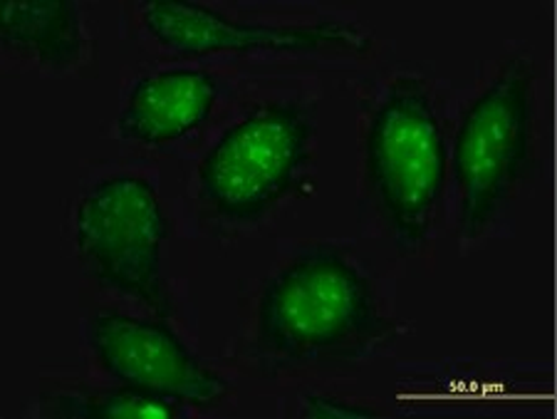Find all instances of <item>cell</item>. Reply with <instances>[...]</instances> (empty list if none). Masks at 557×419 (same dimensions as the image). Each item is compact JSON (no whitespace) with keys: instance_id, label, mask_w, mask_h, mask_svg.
<instances>
[{"instance_id":"obj_2","label":"cell","mask_w":557,"mask_h":419,"mask_svg":"<svg viewBox=\"0 0 557 419\" xmlns=\"http://www.w3.org/2000/svg\"><path fill=\"white\" fill-rule=\"evenodd\" d=\"M367 174L392 226L411 241L424 238L442 207L446 141L421 79L399 77L386 93L367 135Z\"/></svg>"},{"instance_id":"obj_7","label":"cell","mask_w":557,"mask_h":419,"mask_svg":"<svg viewBox=\"0 0 557 419\" xmlns=\"http://www.w3.org/2000/svg\"><path fill=\"white\" fill-rule=\"evenodd\" d=\"M87 337L95 360L120 385L194 407H213L228 395L226 382L164 325L104 310L89 320Z\"/></svg>"},{"instance_id":"obj_1","label":"cell","mask_w":557,"mask_h":419,"mask_svg":"<svg viewBox=\"0 0 557 419\" xmlns=\"http://www.w3.org/2000/svg\"><path fill=\"white\" fill-rule=\"evenodd\" d=\"M258 343L293 362L335 360L380 330L370 281L332 248H312L277 271L258 298Z\"/></svg>"},{"instance_id":"obj_9","label":"cell","mask_w":557,"mask_h":419,"mask_svg":"<svg viewBox=\"0 0 557 419\" xmlns=\"http://www.w3.org/2000/svg\"><path fill=\"white\" fill-rule=\"evenodd\" d=\"M0 40L48 67H70L83 52V25L70 0H8Z\"/></svg>"},{"instance_id":"obj_11","label":"cell","mask_w":557,"mask_h":419,"mask_svg":"<svg viewBox=\"0 0 557 419\" xmlns=\"http://www.w3.org/2000/svg\"><path fill=\"white\" fill-rule=\"evenodd\" d=\"M305 417H325V419H367V417H376L374 409L359 407V405H349V403H339V399H330V397H310L302 407Z\"/></svg>"},{"instance_id":"obj_6","label":"cell","mask_w":557,"mask_h":419,"mask_svg":"<svg viewBox=\"0 0 557 419\" xmlns=\"http://www.w3.org/2000/svg\"><path fill=\"white\" fill-rule=\"evenodd\" d=\"M141 23L159 46L182 56H370L374 38L345 21L250 23L188 0H151Z\"/></svg>"},{"instance_id":"obj_4","label":"cell","mask_w":557,"mask_h":419,"mask_svg":"<svg viewBox=\"0 0 557 419\" xmlns=\"http://www.w3.org/2000/svg\"><path fill=\"white\" fill-rule=\"evenodd\" d=\"M530 67L510 60L475 97L456 137L461 229L481 236L513 194L528 155Z\"/></svg>"},{"instance_id":"obj_3","label":"cell","mask_w":557,"mask_h":419,"mask_svg":"<svg viewBox=\"0 0 557 419\" xmlns=\"http://www.w3.org/2000/svg\"><path fill=\"white\" fill-rule=\"evenodd\" d=\"M164 236L154 186L134 174L92 186L75 213L77 251L87 269L166 318L172 306L161 281Z\"/></svg>"},{"instance_id":"obj_10","label":"cell","mask_w":557,"mask_h":419,"mask_svg":"<svg viewBox=\"0 0 557 419\" xmlns=\"http://www.w3.org/2000/svg\"><path fill=\"white\" fill-rule=\"evenodd\" d=\"M48 417H87V419H172L178 415L176 403L134 387L114 390H70L42 399Z\"/></svg>"},{"instance_id":"obj_8","label":"cell","mask_w":557,"mask_h":419,"mask_svg":"<svg viewBox=\"0 0 557 419\" xmlns=\"http://www.w3.org/2000/svg\"><path fill=\"white\" fill-rule=\"evenodd\" d=\"M219 85L203 70H161L132 87L120 114V135L161 147L191 135L211 118Z\"/></svg>"},{"instance_id":"obj_5","label":"cell","mask_w":557,"mask_h":419,"mask_svg":"<svg viewBox=\"0 0 557 419\" xmlns=\"http://www.w3.org/2000/svg\"><path fill=\"white\" fill-rule=\"evenodd\" d=\"M310 120L300 107H260L211 147L199 167L206 204L226 219H253L290 186L310 145Z\"/></svg>"}]
</instances>
